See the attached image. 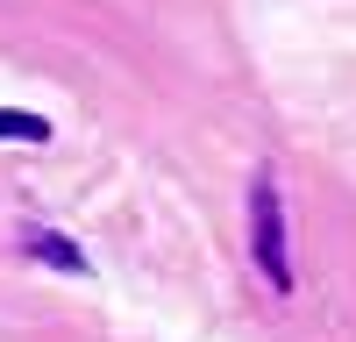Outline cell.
<instances>
[{"mask_svg": "<svg viewBox=\"0 0 356 342\" xmlns=\"http://www.w3.org/2000/svg\"><path fill=\"white\" fill-rule=\"evenodd\" d=\"M250 228H257V264H264V278H271L278 293H292L285 221H278V186H271V179H257V186H250Z\"/></svg>", "mask_w": 356, "mask_h": 342, "instance_id": "6da1fadb", "label": "cell"}, {"mask_svg": "<svg viewBox=\"0 0 356 342\" xmlns=\"http://www.w3.org/2000/svg\"><path fill=\"white\" fill-rule=\"evenodd\" d=\"M0 136H22V142H43L50 129L36 122V114H15V107H0Z\"/></svg>", "mask_w": 356, "mask_h": 342, "instance_id": "7a4b0ae2", "label": "cell"}, {"mask_svg": "<svg viewBox=\"0 0 356 342\" xmlns=\"http://www.w3.org/2000/svg\"><path fill=\"white\" fill-rule=\"evenodd\" d=\"M29 250H36V256H50V264H65V271H79V264H86L72 243H50V236H29Z\"/></svg>", "mask_w": 356, "mask_h": 342, "instance_id": "3957f363", "label": "cell"}]
</instances>
